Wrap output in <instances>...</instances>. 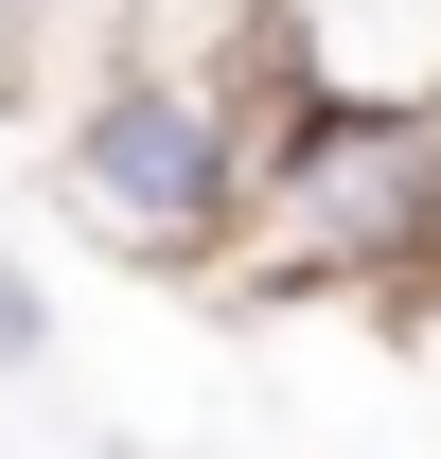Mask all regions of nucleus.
Segmentation results:
<instances>
[{
	"instance_id": "obj_4",
	"label": "nucleus",
	"mask_w": 441,
	"mask_h": 459,
	"mask_svg": "<svg viewBox=\"0 0 441 459\" xmlns=\"http://www.w3.org/2000/svg\"><path fill=\"white\" fill-rule=\"evenodd\" d=\"M0 353H54V300H36V265H0Z\"/></svg>"
},
{
	"instance_id": "obj_2",
	"label": "nucleus",
	"mask_w": 441,
	"mask_h": 459,
	"mask_svg": "<svg viewBox=\"0 0 441 459\" xmlns=\"http://www.w3.org/2000/svg\"><path fill=\"white\" fill-rule=\"evenodd\" d=\"M265 142H282V89L124 71L107 107L54 142V177H71V212L107 230L124 265H195V283H212V265H229V230H247V177H265Z\"/></svg>"
},
{
	"instance_id": "obj_1",
	"label": "nucleus",
	"mask_w": 441,
	"mask_h": 459,
	"mask_svg": "<svg viewBox=\"0 0 441 459\" xmlns=\"http://www.w3.org/2000/svg\"><path fill=\"white\" fill-rule=\"evenodd\" d=\"M212 283L229 300H371V318H406L441 283V142L424 124H282Z\"/></svg>"
},
{
	"instance_id": "obj_3",
	"label": "nucleus",
	"mask_w": 441,
	"mask_h": 459,
	"mask_svg": "<svg viewBox=\"0 0 441 459\" xmlns=\"http://www.w3.org/2000/svg\"><path fill=\"white\" fill-rule=\"evenodd\" d=\"M282 124H441V0H282Z\"/></svg>"
}]
</instances>
